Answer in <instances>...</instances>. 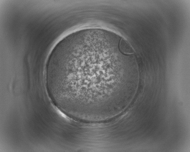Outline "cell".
<instances>
[{
  "label": "cell",
  "instance_id": "6da1fadb",
  "mask_svg": "<svg viewBox=\"0 0 190 152\" xmlns=\"http://www.w3.org/2000/svg\"><path fill=\"white\" fill-rule=\"evenodd\" d=\"M109 53L98 47L71 51L50 74V80L59 93L72 102L105 103L112 88Z\"/></svg>",
  "mask_w": 190,
  "mask_h": 152
}]
</instances>
